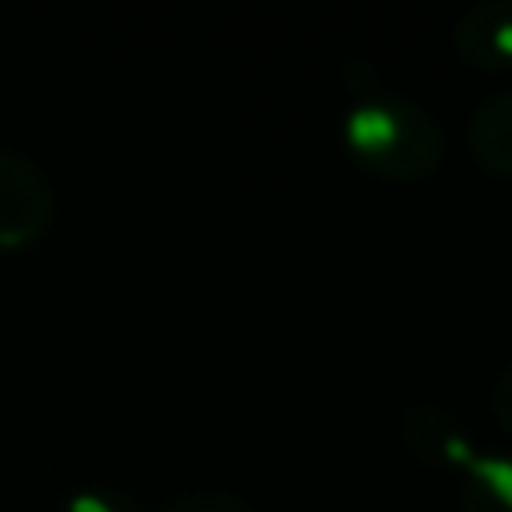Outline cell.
Segmentation results:
<instances>
[{
  "label": "cell",
  "instance_id": "1",
  "mask_svg": "<svg viewBox=\"0 0 512 512\" xmlns=\"http://www.w3.org/2000/svg\"><path fill=\"white\" fill-rule=\"evenodd\" d=\"M352 136L360 140L364 156L388 172L412 176V172H428L440 156V140L432 132V124L424 116H416L412 108H396V104H380V108H364L356 116Z\"/></svg>",
  "mask_w": 512,
  "mask_h": 512
},
{
  "label": "cell",
  "instance_id": "2",
  "mask_svg": "<svg viewBox=\"0 0 512 512\" xmlns=\"http://www.w3.org/2000/svg\"><path fill=\"white\" fill-rule=\"evenodd\" d=\"M460 48L480 68H512V4H480L460 24Z\"/></svg>",
  "mask_w": 512,
  "mask_h": 512
},
{
  "label": "cell",
  "instance_id": "3",
  "mask_svg": "<svg viewBox=\"0 0 512 512\" xmlns=\"http://www.w3.org/2000/svg\"><path fill=\"white\" fill-rule=\"evenodd\" d=\"M472 148L484 164L512 176V92L488 100L472 120Z\"/></svg>",
  "mask_w": 512,
  "mask_h": 512
},
{
  "label": "cell",
  "instance_id": "4",
  "mask_svg": "<svg viewBox=\"0 0 512 512\" xmlns=\"http://www.w3.org/2000/svg\"><path fill=\"white\" fill-rule=\"evenodd\" d=\"M464 512H512V460L484 456L468 468Z\"/></svg>",
  "mask_w": 512,
  "mask_h": 512
},
{
  "label": "cell",
  "instance_id": "5",
  "mask_svg": "<svg viewBox=\"0 0 512 512\" xmlns=\"http://www.w3.org/2000/svg\"><path fill=\"white\" fill-rule=\"evenodd\" d=\"M496 416H500V424L512 432V368L500 376V384H496Z\"/></svg>",
  "mask_w": 512,
  "mask_h": 512
}]
</instances>
